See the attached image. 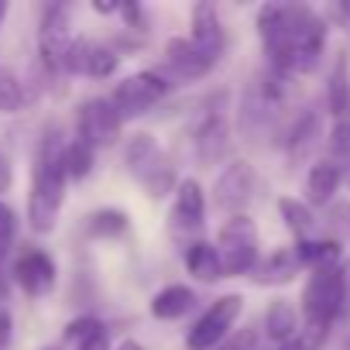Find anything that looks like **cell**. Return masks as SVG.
<instances>
[{
    "mask_svg": "<svg viewBox=\"0 0 350 350\" xmlns=\"http://www.w3.org/2000/svg\"><path fill=\"white\" fill-rule=\"evenodd\" d=\"M117 350H144V347H141V343H137V340H124V343H120V347H117Z\"/></svg>",
    "mask_w": 350,
    "mask_h": 350,
    "instance_id": "cell-38",
    "label": "cell"
},
{
    "mask_svg": "<svg viewBox=\"0 0 350 350\" xmlns=\"http://www.w3.org/2000/svg\"><path fill=\"white\" fill-rule=\"evenodd\" d=\"M11 336H14V323H11V312L0 306V350L11 347Z\"/></svg>",
    "mask_w": 350,
    "mask_h": 350,
    "instance_id": "cell-33",
    "label": "cell"
},
{
    "mask_svg": "<svg viewBox=\"0 0 350 350\" xmlns=\"http://www.w3.org/2000/svg\"><path fill=\"white\" fill-rule=\"evenodd\" d=\"M278 350H302V347H299V336H292V340L278 343Z\"/></svg>",
    "mask_w": 350,
    "mask_h": 350,
    "instance_id": "cell-37",
    "label": "cell"
},
{
    "mask_svg": "<svg viewBox=\"0 0 350 350\" xmlns=\"http://www.w3.org/2000/svg\"><path fill=\"white\" fill-rule=\"evenodd\" d=\"M217 350H258V333L254 329H241L230 340H224Z\"/></svg>",
    "mask_w": 350,
    "mask_h": 350,
    "instance_id": "cell-32",
    "label": "cell"
},
{
    "mask_svg": "<svg viewBox=\"0 0 350 350\" xmlns=\"http://www.w3.org/2000/svg\"><path fill=\"white\" fill-rule=\"evenodd\" d=\"M183 261H186V271H189L193 278L206 282V285L224 278L220 254H217V247H213V244H206V241H196V244H189V247H186V254H183Z\"/></svg>",
    "mask_w": 350,
    "mask_h": 350,
    "instance_id": "cell-18",
    "label": "cell"
},
{
    "mask_svg": "<svg viewBox=\"0 0 350 350\" xmlns=\"http://www.w3.org/2000/svg\"><path fill=\"white\" fill-rule=\"evenodd\" d=\"M299 265L309 268H326V265H340V244L336 241H299V247H292Z\"/></svg>",
    "mask_w": 350,
    "mask_h": 350,
    "instance_id": "cell-27",
    "label": "cell"
},
{
    "mask_svg": "<svg viewBox=\"0 0 350 350\" xmlns=\"http://www.w3.org/2000/svg\"><path fill=\"white\" fill-rule=\"evenodd\" d=\"M124 165L134 175V183L148 193V200H165L175 186H179V175H175V165H172L168 151H161V144L144 131H137L127 141Z\"/></svg>",
    "mask_w": 350,
    "mask_h": 350,
    "instance_id": "cell-3",
    "label": "cell"
},
{
    "mask_svg": "<svg viewBox=\"0 0 350 350\" xmlns=\"http://www.w3.org/2000/svg\"><path fill=\"white\" fill-rule=\"evenodd\" d=\"M117 66H120V55L110 45L93 42V38H72L62 72H79V76H90V79H107V76L117 72Z\"/></svg>",
    "mask_w": 350,
    "mask_h": 350,
    "instance_id": "cell-11",
    "label": "cell"
},
{
    "mask_svg": "<svg viewBox=\"0 0 350 350\" xmlns=\"http://www.w3.org/2000/svg\"><path fill=\"white\" fill-rule=\"evenodd\" d=\"M76 131L86 148H110L120 141V131H124V120L117 117L113 103L103 100V96H93L86 103H79V113H76Z\"/></svg>",
    "mask_w": 350,
    "mask_h": 350,
    "instance_id": "cell-9",
    "label": "cell"
},
{
    "mask_svg": "<svg viewBox=\"0 0 350 350\" xmlns=\"http://www.w3.org/2000/svg\"><path fill=\"white\" fill-rule=\"evenodd\" d=\"M93 11H100V14H117L120 4H113V0H93Z\"/></svg>",
    "mask_w": 350,
    "mask_h": 350,
    "instance_id": "cell-36",
    "label": "cell"
},
{
    "mask_svg": "<svg viewBox=\"0 0 350 350\" xmlns=\"http://www.w3.org/2000/svg\"><path fill=\"white\" fill-rule=\"evenodd\" d=\"M316 137H319V117H316V113L299 117V124H295V127L288 131V137H285L288 158H292V161H306V154L312 151Z\"/></svg>",
    "mask_w": 350,
    "mask_h": 350,
    "instance_id": "cell-25",
    "label": "cell"
},
{
    "mask_svg": "<svg viewBox=\"0 0 350 350\" xmlns=\"http://www.w3.org/2000/svg\"><path fill=\"white\" fill-rule=\"evenodd\" d=\"M340 165L336 161H316L309 168V179H306V193H309V203L312 206H326L333 200V193L340 189Z\"/></svg>",
    "mask_w": 350,
    "mask_h": 350,
    "instance_id": "cell-19",
    "label": "cell"
},
{
    "mask_svg": "<svg viewBox=\"0 0 350 350\" xmlns=\"http://www.w3.org/2000/svg\"><path fill=\"white\" fill-rule=\"evenodd\" d=\"M189 45L200 52L203 62L217 66L227 52V31H224V21L217 14L213 4H196L193 8V35H189Z\"/></svg>",
    "mask_w": 350,
    "mask_h": 350,
    "instance_id": "cell-13",
    "label": "cell"
},
{
    "mask_svg": "<svg viewBox=\"0 0 350 350\" xmlns=\"http://www.w3.org/2000/svg\"><path fill=\"white\" fill-rule=\"evenodd\" d=\"M14 234H18V217H14V210H11L4 200H0V247L11 244Z\"/></svg>",
    "mask_w": 350,
    "mask_h": 350,
    "instance_id": "cell-31",
    "label": "cell"
},
{
    "mask_svg": "<svg viewBox=\"0 0 350 350\" xmlns=\"http://www.w3.org/2000/svg\"><path fill=\"white\" fill-rule=\"evenodd\" d=\"M329 154L340 161H350V120H336L329 131Z\"/></svg>",
    "mask_w": 350,
    "mask_h": 350,
    "instance_id": "cell-30",
    "label": "cell"
},
{
    "mask_svg": "<svg viewBox=\"0 0 350 350\" xmlns=\"http://www.w3.org/2000/svg\"><path fill=\"white\" fill-rule=\"evenodd\" d=\"M25 107V86L21 79L0 66V113H18Z\"/></svg>",
    "mask_w": 350,
    "mask_h": 350,
    "instance_id": "cell-29",
    "label": "cell"
},
{
    "mask_svg": "<svg viewBox=\"0 0 350 350\" xmlns=\"http://www.w3.org/2000/svg\"><path fill=\"white\" fill-rule=\"evenodd\" d=\"M72 38H76V35H72L69 8H66V4H49L45 14H42V25H38V52H42V62H45L49 69H62Z\"/></svg>",
    "mask_w": 350,
    "mask_h": 350,
    "instance_id": "cell-10",
    "label": "cell"
},
{
    "mask_svg": "<svg viewBox=\"0 0 350 350\" xmlns=\"http://www.w3.org/2000/svg\"><path fill=\"white\" fill-rule=\"evenodd\" d=\"M326 107L336 120H343V113L350 110V59L340 52V59L333 62L329 72V86H326Z\"/></svg>",
    "mask_w": 350,
    "mask_h": 350,
    "instance_id": "cell-21",
    "label": "cell"
},
{
    "mask_svg": "<svg viewBox=\"0 0 350 350\" xmlns=\"http://www.w3.org/2000/svg\"><path fill=\"white\" fill-rule=\"evenodd\" d=\"M165 93H168V79L161 72H151L148 69V72H134L124 83H117L110 103H113V110H117L120 120H131V117L148 113L154 103H161Z\"/></svg>",
    "mask_w": 350,
    "mask_h": 350,
    "instance_id": "cell-7",
    "label": "cell"
},
{
    "mask_svg": "<svg viewBox=\"0 0 350 350\" xmlns=\"http://www.w3.org/2000/svg\"><path fill=\"white\" fill-rule=\"evenodd\" d=\"M299 275V258L292 247L275 251L271 258H265L261 265H254V282L258 285H285Z\"/></svg>",
    "mask_w": 350,
    "mask_h": 350,
    "instance_id": "cell-20",
    "label": "cell"
},
{
    "mask_svg": "<svg viewBox=\"0 0 350 350\" xmlns=\"http://www.w3.org/2000/svg\"><path fill=\"white\" fill-rule=\"evenodd\" d=\"M206 224V196L196 179H186L175 186V203L168 213V234L179 247H189L200 241V230Z\"/></svg>",
    "mask_w": 350,
    "mask_h": 350,
    "instance_id": "cell-6",
    "label": "cell"
},
{
    "mask_svg": "<svg viewBox=\"0 0 350 350\" xmlns=\"http://www.w3.org/2000/svg\"><path fill=\"white\" fill-rule=\"evenodd\" d=\"M120 14L127 18V28L137 25V31H144V28H141V25H144V11H141V4H120Z\"/></svg>",
    "mask_w": 350,
    "mask_h": 350,
    "instance_id": "cell-35",
    "label": "cell"
},
{
    "mask_svg": "<svg viewBox=\"0 0 350 350\" xmlns=\"http://www.w3.org/2000/svg\"><path fill=\"white\" fill-rule=\"evenodd\" d=\"M217 254H220V265H224V278L254 271V265H258V227L247 213H237L220 227Z\"/></svg>",
    "mask_w": 350,
    "mask_h": 350,
    "instance_id": "cell-5",
    "label": "cell"
},
{
    "mask_svg": "<svg viewBox=\"0 0 350 350\" xmlns=\"http://www.w3.org/2000/svg\"><path fill=\"white\" fill-rule=\"evenodd\" d=\"M165 66L175 79H183V83H193L200 76H206L213 66L200 59V52L189 45V38H172L165 45Z\"/></svg>",
    "mask_w": 350,
    "mask_h": 350,
    "instance_id": "cell-16",
    "label": "cell"
},
{
    "mask_svg": "<svg viewBox=\"0 0 350 350\" xmlns=\"http://www.w3.org/2000/svg\"><path fill=\"white\" fill-rule=\"evenodd\" d=\"M8 295V278H4V268H0V299Z\"/></svg>",
    "mask_w": 350,
    "mask_h": 350,
    "instance_id": "cell-39",
    "label": "cell"
},
{
    "mask_svg": "<svg viewBox=\"0 0 350 350\" xmlns=\"http://www.w3.org/2000/svg\"><path fill=\"white\" fill-rule=\"evenodd\" d=\"M265 329H268V336H271L275 343L292 340V336L299 333V312L292 309V302L275 299V302L268 306V312H265Z\"/></svg>",
    "mask_w": 350,
    "mask_h": 350,
    "instance_id": "cell-23",
    "label": "cell"
},
{
    "mask_svg": "<svg viewBox=\"0 0 350 350\" xmlns=\"http://www.w3.org/2000/svg\"><path fill=\"white\" fill-rule=\"evenodd\" d=\"M347 288H350V271L343 265H326L312 268L306 288H302V316L306 323L316 326H333V319L347 309Z\"/></svg>",
    "mask_w": 350,
    "mask_h": 350,
    "instance_id": "cell-4",
    "label": "cell"
},
{
    "mask_svg": "<svg viewBox=\"0 0 350 350\" xmlns=\"http://www.w3.org/2000/svg\"><path fill=\"white\" fill-rule=\"evenodd\" d=\"M254 183H258V179H254V168H251L247 161H230V165L217 175V186H213L217 206H220L224 213L237 217V213L251 203Z\"/></svg>",
    "mask_w": 350,
    "mask_h": 350,
    "instance_id": "cell-12",
    "label": "cell"
},
{
    "mask_svg": "<svg viewBox=\"0 0 350 350\" xmlns=\"http://www.w3.org/2000/svg\"><path fill=\"white\" fill-rule=\"evenodd\" d=\"M127 227H131V220H127V213L117 210V206H103V210H93V213L86 217V234L96 237V241L120 237V234H127Z\"/></svg>",
    "mask_w": 350,
    "mask_h": 350,
    "instance_id": "cell-24",
    "label": "cell"
},
{
    "mask_svg": "<svg viewBox=\"0 0 350 350\" xmlns=\"http://www.w3.org/2000/svg\"><path fill=\"white\" fill-rule=\"evenodd\" d=\"M66 340L76 343V350H110V336H107V326L93 316H83L76 323L66 326Z\"/></svg>",
    "mask_w": 350,
    "mask_h": 350,
    "instance_id": "cell-22",
    "label": "cell"
},
{
    "mask_svg": "<svg viewBox=\"0 0 350 350\" xmlns=\"http://www.w3.org/2000/svg\"><path fill=\"white\" fill-rule=\"evenodd\" d=\"M14 278H18V285L28 295L42 299V295H49L55 288V278L59 275H55V261L45 251H25L18 258V265H14Z\"/></svg>",
    "mask_w": 350,
    "mask_h": 350,
    "instance_id": "cell-15",
    "label": "cell"
},
{
    "mask_svg": "<svg viewBox=\"0 0 350 350\" xmlns=\"http://www.w3.org/2000/svg\"><path fill=\"white\" fill-rule=\"evenodd\" d=\"M62 141L59 131L49 127L38 141L35 165H31V196H28V227L35 234H52L66 203V165H62Z\"/></svg>",
    "mask_w": 350,
    "mask_h": 350,
    "instance_id": "cell-2",
    "label": "cell"
},
{
    "mask_svg": "<svg viewBox=\"0 0 350 350\" xmlns=\"http://www.w3.org/2000/svg\"><path fill=\"white\" fill-rule=\"evenodd\" d=\"M258 35L278 76L309 72L326 49V21L295 4H265L258 11Z\"/></svg>",
    "mask_w": 350,
    "mask_h": 350,
    "instance_id": "cell-1",
    "label": "cell"
},
{
    "mask_svg": "<svg viewBox=\"0 0 350 350\" xmlns=\"http://www.w3.org/2000/svg\"><path fill=\"white\" fill-rule=\"evenodd\" d=\"M193 148H196L200 165H206V168L220 165V161L230 154V124H227V117H224L220 107L210 110V113L196 124V131H193Z\"/></svg>",
    "mask_w": 350,
    "mask_h": 350,
    "instance_id": "cell-14",
    "label": "cell"
},
{
    "mask_svg": "<svg viewBox=\"0 0 350 350\" xmlns=\"http://www.w3.org/2000/svg\"><path fill=\"white\" fill-rule=\"evenodd\" d=\"M241 309H244L241 295H220L217 302H210V309L186 333V347L189 350H217L230 336V326L237 323Z\"/></svg>",
    "mask_w": 350,
    "mask_h": 350,
    "instance_id": "cell-8",
    "label": "cell"
},
{
    "mask_svg": "<svg viewBox=\"0 0 350 350\" xmlns=\"http://www.w3.org/2000/svg\"><path fill=\"white\" fill-rule=\"evenodd\" d=\"M278 213H282L285 227H288L299 241H309L316 220H312V210H309L306 203H299V200H292V196H282V200H278Z\"/></svg>",
    "mask_w": 350,
    "mask_h": 350,
    "instance_id": "cell-26",
    "label": "cell"
},
{
    "mask_svg": "<svg viewBox=\"0 0 350 350\" xmlns=\"http://www.w3.org/2000/svg\"><path fill=\"white\" fill-rule=\"evenodd\" d=\"M4 18H8V4L0 0V25H4Z\"/></svg>",
    "mask_w": 350,
    "mask_h": 350,
    "instance_id": "cell-40",
    "label": "cell"
},
{
    "mask_svg": "<svg viewBox=\"0 0 350 350\" xmlns=\"http://www.w3.org/2000/svg\"><path fill=\"white\" fill-rule=\"evenodd\" d=\"M62 165H66V179H86L93 172V148L83 141H72L62 148Z\"/></svg>",
    "mask_w": 350,
    "mask_h": 350,
    "instance_id": "cell-28",
    "label": "cell"
},
{
    "mask_svg": "<svg viewBox=\"0 0 350 350\" xmlns=\"http://www.w3.org/2000/svg\"><path fill=\"white\" fill-rule=\"evenodd\" d=\"M193 306H196V292L189 285H165L151 299V316L161 323H172V319H183Z\"/></svg>",
    "mask_w": 350,
    "mask_h": 350,
    "instance_id": "cell-17",
    "label": "cell"
},
{
    "mask_svg": "<svg viewBox=\"0 0 350 350\" xmlns=\"http://www.w3.org/2000/svg\"><path fill=\"white\" fill-rule=\"evenodd\" d=\"M11 186H14V165L4 151H0V193H8Z\"/></svg>",
    "mask_w": 350,
    "mask_h": 350,
    "instance_id": "cell-34",
    "label": "cell"
}]
</instances>
